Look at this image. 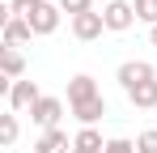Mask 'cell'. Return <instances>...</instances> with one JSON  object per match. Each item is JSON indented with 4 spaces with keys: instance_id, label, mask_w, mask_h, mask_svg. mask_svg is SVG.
<instances>
[{
    "instance_id": "1",
    "label": "cell",
    "mask_w": 157,
    "mask_h": 153,
    "mask_svg": "<svg viewBox=\"0 0 157 153\" xmlns=\"http://www.w3.org/2000/svg\"><path fill=\"white\" fill-rule=\"evenodd\" d=\"M102 22H106L110 34H123V30L136 26V4L132 0H106L102 4Z\"/></svg>"
},
{
    "instance_id": "2",
    "label": "cell",
    "mask_w": 157,
    "mask_h": 153,
    "mask_svg": "<svg viewBox=\"0 0 157 153\" xmlns=\"http://www.w3.org/2000/svg\"><path fill=\"white\" fill-rule=\"evenodd\" d=\"M115 81H119V85H123V94H128V89L144 85V81H157V68L149 64V60H123V64L115 68Z\"/></svg>"
},
{
    "instance_id": "3",
    "label": "cell",
    "mask_w": 157,
    "mask_h": 153,
    "mask_svg": "<svg viewBox=\"0 0 157 153\" xmlns=\"http://www.w3.org/2000/svg\"><path fill=\"white\" fill-rule=\"evenodd\" d=\"M59 13H64L59 4L43 0V4H38V9L26 17V22H30V30H34V38H47V34H55V30H59Z\"/></svg>"
},
{
    "instance_id": "4",
    "label": "cell",
    "mask_w": 157,
    "mask_h": 153,
    "mask_svg": "<svg viewBox=\"0 0 157 153\" xmlns=\"http://www.w3.org/2000/svg\"><path fill=\"white\" fill-rule=\"evenodd\" d=\"M59 115H64V98H55V94H43V98L34 102V111H30V119L43 128V132L59 128Z\"/></svg>"
},
{
    "instance_id": "5",
    "label": "cell",
    "mask_w": 157,
    "mask_h": 153,
    "mask_svg": "<svg viewBox=\"0 0 157 153\" xmlns=\"http://www.w3.org/2000/svg\"><path fill=\"white\" fill-rule=\"evenodd\" d=\"M43 98V89L34 85V81H13V89H9V111L13 115H21V111H34V102Z\"/></svg>"
},
{
    "instance_id": "6",
    "label": "cell",
    "mask_w": 157,
    "mask_h": 153,
    "mask_svg": "<svg viewBox=\"0 0 157 153\" xmlns=\"http://www.w3.org/2000/svg\"><path fill=\"white\" fill-rule=\"evenodd\" d=\"M102 30H106V22H102V13H98V9H94V13H81V17H72V38H81V43L102 38Z\"/></svg>"
},
{
    "instance_id": "7",
    "label": "cell",
    "mask_w": 157,
    "mask_h": 153,
    "mask_svg": "<svg viewBox=\"0 0 157 153\" xmlns=\"http://www.w3.org/2000/svg\"><path fill=\"white\" fill-rule=\"evenodd\" d=\"M89 98H102V89H98V81L89 73H77L68 81V106H81V102H89Z\"/></svg>"
},
{
    "instance_id": "8",
    "label": "cell",
    "mask_w": 157,
    "mask_h": 153,
    "mask_svg": "<svg viewBox=\"0 0 157 153\" xmlns=\"http://www.w3.org/2000/svg\"><path fill=\"white\" fill-rule=\"evenodd\" d=\"M30 38H34V30H30V22L26 17H9V22H4V47H26Z\"/></svg>"
},
{
    "instance_id": "9",
    "label": "cell",
    "mask_w": 157,
    "mask_h": 153,
    "mask_svg": "<svg viewBox=\"0 0 157 153\" xmlns=\"http://www.w3.org/2000/svg\"><path fill=\"white\" fill-rule=\"evenodd\" d=\"M34 153H72V140H68V132H64V128H51V132H43V136H38Z\"/></svg>"
},
{
    "instance_id": "10",
    "label": "cell",
    "mask_w": 157,
    "mask_h": 153,
    "mask_svg": "<svg viewBox=\"0 0 157 153\" xmlns=\"http://www.w3.org/2000/svg\"><path fill=\"white\" fill-rule=\"evenodd\" d=\"M0 73H4V81H21V73H26V55L17 47H0Z\"/></svg>"
},
{
    "instance_id": "11",
    "label": "cell",
    "mask_w": 157,
    "mask_h": 153,
    "mask_svg": "<svg viewBox=\"0 0 157 153\" xmlns=\"http://www.w3.org/2000/svg\"><path fill=\"white\" fill-rule=\"evenodd\" d=\"M72 149L77 153H106V140L98 128H81L77 136H72Z\"/></svg>"
},
{
    "instance_id": "12",
    "label": "cell",
    "mask_w": 157,
    "mask_h": 153,
    "mask_svg": "<svg viewBox=\"0 0 157 153\" xmlns=\"http://www.w3.org/2000/svg\"><path fill=\"white\" fill-rule=\"evenodd\" d=\"M72 115L81 119V128H94V124L106 115V98H89V102H81V106H72Z\"/></svg>"
},
{
    "instance_id": "13",
    "label": "cell",
    "mask_w": 157,
    "mask_h": 153,
    "mask_svg": "<svg viewBox=\"0 0 157 153\" xmlns=\"http://www.w3.org/2000/svg\"><path fill=\"white\" fill-rule=\"evenodd\" d=\"M128 102L136 106V111H153L157 106V81H144V85L128 89Z\"/></svg>"
},
{
    "instance_id": "14",
    "label": "cell",
    "mask_w": 157,
    "mask_h": 153,
    "mask_svg": "<svg viewBox=\"0 0 157 153\" xmlns=\"http://www.w3.org/2000/svg\"><path fill=\"white\" fill-rule=\"evenodd\" d=\"M17 132H21V124H17V115L9 111V115H0V145L9 149V145H17Z\"/></svg>"
},
{
    "instance_id": "15",
    "label": "cell",
    "mask_w": 157,
    "mask_h": 153,
    "mask_svg": "<svg viewBox=\"0 0 157 153\" xmlns=\"http://www.w3.org/2000/svg\"><path fill=\"white\" fill-rule=\"evenodd\" d=\"M136 4V22H144L149 30L157 26V0H132Z\"/></svg>"
},
{
    "instance_id": "16",
    "label": "cell",
    "mask_w": 157,
    "mask_h": 153,
    "mask_svg": "<svg viewBox=\"0 0 157 153\" xmlns=\"http://www.w3.org/2000/svg\"><path fill=\"white\" fill-rule=\"evenodd\" d=\"M68 17H81V13H94V0H55Z\"/></svg>"
},
{
    "instance_id": "17",
    "label": "cell",
    "mask_w": 157,
    "mask_h": 153,
    "mask_svg": "<svg viewBox=\"0 0 157 153\" xmlns=\"http://www.w3.org/2000/svg\"><path fill=\"white\" fill-rule=\"evenodd\" d=\"M136 153H157V128H144L136 136Z\"/></svg>"
},
{
    "instance_id": "18",
    "label": "cell",
    "mask_w": 157,
    "mask_h": 153,
    "mask_svg": "<svg viewBox=\"0 0 157 153\" xmlns=\"http://www.w3.org/2000/svg\"><path fill=\"white\" fill-rule=\"evenodd\" d=\"M43 0H9V9H13V17H30L34 9H38Z\"/></svg>"
},
{
    "instance_id": "19",
    "label": "cell",
    "mask_w": 157,
    "mask_h": 153,
    "mask_svg": "<svg viewBox=\"0 0 157 153\" xmlns=\"http://www.w3.org/2000/svg\"><path fill=\"white\" fill-rule=\"evenodd\" d=\"M106 153H136V140H128V136H115V140H106Z\"/></svg>"
},
{
    "instance_id": "20",
    "label": "cell",
    "mask_w": 157,
    "mask_h": 153,
    "mask_svg": "<svg viewBox=\"0 0 157 153\" xmlns=\"http://www.w3.org/2000/svg\"><path fill=\"white\" fill-rule=\"evenodd\" d=\"M149 43H153V47H157V26H153V30H149Z\"/></svg>"
},
{
    "instance_id": "21",
    "label": "cell",
    "mask_w": 157,
    "mask_h": 153,
    "mask_svg": "<svg viewBox=\"0 0 157 153\" xmlns=\"http://www.w3.org/2000/svg\"><path fill=\"white\" fill-rule=\"evenodd\" d=\"M72 153H77V149H72Z\"/></svg>"
}]
</instances>
